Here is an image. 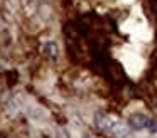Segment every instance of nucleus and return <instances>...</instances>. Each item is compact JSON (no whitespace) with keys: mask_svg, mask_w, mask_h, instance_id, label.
Here are the masks:
<instances>
[{"mask_svg":"<svg viewBox=\"0 0 157 138\" xmlns=\"http://www.w3.org/2000/svg\"><path fill=\"white\" fill-rule=\"evenodd\" d=\"M100 126H101L103 131H106V133L113 135V136H118V138H123L128 135V126H125L123 123H120V121H115V120H110V118H106L105 120V125L103 123H98Z\"/></svg>","mask_w":157,"mask_h":138,"instance_id":"nucleus-1","label":"nucleus"},{"mask_svg":"<svg viewBox=\"0 0 157 138\" xmlns=\"http://www.w3.org/2000/svg\"><path fill=\"white\" fill-rule=\"evenodd\" d=\"M130 126L133 128V130H144V128L149 126L150 120L147 116H144V114H133L132 118H130Z\"/></svg>","mask_w":157,"mask_h":138,"instance_id":"nucleus-2","label":"nucleus"}]
</instances>
